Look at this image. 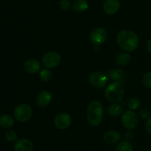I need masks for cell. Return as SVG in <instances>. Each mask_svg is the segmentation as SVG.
Returning <instances> with one entry per match:
<instances>
[{"label": "cell", "mask_w": 151, "mask_h": 151, "mask_svg": "<svg viewBox=\"0 0 151 151\" xmlns=\"http://www.w3.org/2000/svg\"><path fill=\"white\" fill-rule=\"evenodd\" d=\"M105 96L109 102L117 103L123 99L125 96L124 88L122 83L118 81H113L106 88Z\"/></svg>", "instance_id": "3957f363"}, {"label": "cell", "mask_w": 151, "mask_h": 151, "mask_svg": "<svg viewBox=\"0 0 151 151\" xmlns=\"http://www.w3.org/2000/svg\"><path fill=\"white\" fill-rule=\"evenodd\" d=\"M59 5H60V9L63 11H66V10H69L70 8L71 4L69 2V0H61L59 3Z\"/></svg>", "instance_id": "d4e9b609"}, {"label": "cell", "mask_w": 151, "mask_h": 151, "mask_svg": "<svg viewBox=\"0 0 151 151\" xmlns=\"http://www.w3.org/2000/svg\"><path fill=\"white\" fill-rule=\"evenodd\" d=\"M116 151H134V148L129 142L122 141L117 144Z\"/></svg>", "instance_id": "44dd1931"}, {"label": "cell", "mask_w": 151, "mask_h": 151, "mask_svg": "<svg viewBox=\"0 0 151 151\" xmlns=\"http://www.w3.org/2000/svg\"><path fill=\"white\" fill-rule=\"evenodd\" d=\"M52 99V93L47 90H43L37 95L35 102L39 107H46L51 103Z\"/></svg>", "instance_id": "30bf717a"}, {"label": "cell", "mask_w": 151, "mask_h": 151, "mask_svg": "<svg viewBox=\"0 0 151 151\" xmlns=\"http://www.w3.org/2000/svg\"><path fill=\"white\" fill-rule=\"evenodd\" d=\"M125 140L126 141H131V139H133V133H131V132H129V133H127L126 134H125Z\"/></svg>", "instance_id": "83f0119b"}, {"label": "cell", "mask_w": 151, "mask_h": 151, "mask_svg": "<svg viewBox=\"0 0 151 151\" xmlns=\"http://www.w3.org/2000/svg\"><path fill=\"white\" fill-rule=\"evenodd\" d=\"M54 123L55 127L59 130H66L71 125L72 118L69 113H60L55 116Z\"/></svg>", "instance_id": "9c48e42d"}, {"label": "cell", "mask_w": 151, "mask_h": 151, "mask_svg": "<svg viewBox=\"0 0 151 151\" xmlns=\"http://www.w3.org/2000/svg\"><path fill=\"white\" fill-rule=\"evenodd\" d=\"M88 81L93 87L102 89L106 87L109 81V75L102 71H95L90 74Z\"/></svg>", "instance_id": "5b68a950"}, {"label": "cell", "mask_w": 151, "mask_h": 151, "mask_svg": "<svg viewBox=\"0 0 151 151\" xmlns=\"http://www.w3.org/2000/svg\"><path fill=\"white\" fill-rule=\"evenodd\" d=\"M108 75L112 78L114 81L123 83L125 81V75L123 71L119 68L109 70L107 73Z\"/></svg>", "instance_id": "5bb4252c"}, {"label": "cell", "mask_w": 151, "mask_h": 151, "mask_svg": "<svg viewBox=\"0 0 151 151\" xmlns=\"http://www.w3.org/2000/svg\"><path fill=\"white\" fill-rule=\"evenodd\" d=\"M13 115L18 121L25 122L32 117V110L31 107L27 104H21L15 108Z\"/></svg>", "instance_id": "277c9868"}, {"label": "cell", "mask_w": 151, "mask_h": 151, "mask_svg": "<svg viewBox=\"0 0 151 151\" xmlns=\"http://www.w3.org/2000/svg\"><path fill=\"white\" fill-rule=\"evenodd\" d=\"M5 139L10 142H16L17 140V134L13 130H9L5 133Z\"/></svg>", "instance_id": "603a6c76"}, {"label": "cell", "mask_w": 151, "mask_h": 151, "mask_svg": "<svg viewBox=\"0 0 151 151\" xmlns=\"http://www.w3.org/2000/svg\"><path fill=\"white\" fill-rule=\"evenodd\" d=\"M14 124V119L9 114H4L0 116V127L3 129H9Z\"/></svg>", "instance_id": "2e32d148"}, {"label": "cell", "mask_w": 151, "mask_h": 151, "mask_svg": "<svg viewBox=\"0 0 151 151\" xmlns=\"http://www.w3.org/2000/svg\"><path fill=\"white\" fill-rule=\"evenodd\" d=\"M24 68L29 73H36L41 70V64L35 59H29L24 64Z\"/></svg>", "instance_id": "7c38bea8"}, {"label": "cell", "mask_w": 151, "mask_h": 151, "mask_svg": "<svg viewBox=\"0 0 151 151\" xmlns=\"http://www.w3.org/2000/svg\"><path fill=\"white\" fill-rule=\"evenodd\" d=\"M103 106L98 101H93L89 104L87 109V118L91 126L100 125L103 118Z\"/></svg>", "instance_id": "7a4b0ae2"}, {"label": "cell", "mask_w": 151, "mask_h": 151, "mask_svg": "<svg viewBox=\"0 0 151 151\" xmlns=\"http://www.w3.org/2000/svg\"><path fill=\"white\" fill-rule=\"evenodd\" d=\"M128 106L131 110H137L140 106V101L137 98H131L129 100L128 104Z\"/></svg>", "instance_id": "7402d4cb"}, {"label": "cell", "mask_w": 151, "mask_h": 151, "mask_svg": "<svg viewBox=\"0 0 151 151\" xmlns=\"http://www.w3.org/2000/svg\"><path fill=\"white\" fill-rule=\"evenodd\" d=\"M131 54L129 53H122L118 55L116 58V63L119 66H125L131 61Z\"/></svg>", "instance_id": "d6986e66"}, {"label": "cell", "mask_w": 151, "mask_h": 151, "mask_svg": "<svg viewBox=\"0 0 151 151\" xmlns=\"http://www.w3.org/2000/svg\"><path fill=\"white\" fill-rule=\"evenodd\" d=\"M116 42L121 49L126 52H132L139 45V37L131 30H122L116 36Z\"/></svg>", "instance_id": "6da1fadb"}, {"label": "cell", "mask_w": 151, "mask_h": 151, "mask_svg": "<svg viewBox=\"0 0 151 151\" xmlns=\"http://www.w3.org/2000/svg\"><path fill=\"white\" fill-rule=\"evenodd\" d=\"M146 47H147V51L151 54V38L148 41H147V44H146Z\"/></svg>", "instance_id": "f1b7e54d"}, {"label": "cell", "mask_w": 151, "mask_h": 151, "mask_svg": "<svg viewBox=\"0 0 151 151\" xmlns=\"http://www.w3.org/2000/svg\"><path fill=\"white\" fill-rule=\"evenodd\" d=\"M119 6V0H106L103 4V10L106 14L114 15L117 13Z\"/></svg>", "instance_id": "8fae6325"}, {"label": "cell", "mask_w": 151, "mask_h": 151, "mask_svg": "<svg viewBox=\"0 0 151 151\" xmlns=\"http://www.w3.org/2000/svg\"><path fill=\"white\" fill-rule=\"evenodd\" d=\"M105 142L109 144H114L117 143L120 139V134L115 130H110L105 133L103 136Z\"/></svg>", "instance_id": "9a60e30c"}, {"label": "cell", "mask_w": 151, "mask_h": 151, "mask_svg": "<svg viewBox=\"0 0 151 151\" xmlns=\"http://www.w3.org/2000/svg\"><path fill=\"white\" fill-rule=\"evenodd\" d=\"M33 147L32 142L27 139H22L17 141L13 147L15 151H32Z\"/></svg>", "instance_id": "4fadbf2b"}, {"label": "cell", "mask_w": 151, "mask_h": 151, "mask_svg": "<svg viewBox=\"0 0 151 151\" xmlns=\"http://www.w3.org/2000/svg\"><path fill=\"white\" fill-rule=\"evenodd\" d=\"M142 82L145 87L151 88V72H147L145 74L142 78Z\"/></svg>", "instance_id": "cb8c5ba5"}, {"label": "cell", "mask_w": 151, "mask_h": 151, "mask_svg": "<svg viewBox=\"0 0 151 151\" xmlns=\"http://www.w3.org/2000/svg\"><path fill=\"white\" fill-rule=\"evenodd\" d=\"M138 117L133 110H127L122 114V125L127 130H133L137 127L138 124Z\"/></svg>", "instance_id": "52a82bcc"}, {"label": "cell", "mask_w": 151, "mask_h": 151, "mask_svg": "<svg viewBox=\"0 0 151 151\" xmlns=\"http://www.w3.org/2000/svg\"><path fill=\"white\" fill-rule=\"evenodd\" d=\"M52 77V73L49 68L43 69L39 73V78L44 82H47L50 81Z\"/></svg>", "instance_id": "ffe728a7"}, {"label": "cell", "mask_w": 151, "mask_h": 151, "mask_svg": "<svg viewBox=\"0 0 151 151\" xmlns=\"http://www.w3.org/2000/svg\"><path fill=\"white\" fill-rule=\"evenodd\" d=\"M150 112H151V108H150Z\"/></svg>", "instance_id": "f546056e"}, {"label": "cell", "mask_w": 151, "mask_h": 151, "mask_svg": "<svg viewBox=\"0 0 151 151\" xmlns=\"http://www.w3.org/2000/svg\"><path fill=\"white\" fill-rule=\"evenodd\" d=\"M107 112L111 116L116 117L122 113L123 108L119 104H112V105L109 106L107 109Z\"/></svg>", "instance_id": "ac0fdd59"}, {"label": "cell", "mask_w": 151, "mask_h": 151, "mask_svg": "<svg viewBox=\"0 0 151 151\" xmlns=\"http://www.w3.org/2000/svg\"><path fill=\"white\" fill-rule=\"evenodd\" d=\"M107 31L103 28H94L90 33V40L95 46L103 44L107 38Z\"/></svg>", "instance_id": "ba28073f"}, {"label": "cell", "mask_w": 151, "mask_h": 151, "mask_svg": "<svg viewBox=\"0 0 151 151\" xmlns=\"http://www.w3.org/2000/svg\"><path fill=\"white\" fill-rule=\"evenodd\" d=\"M88 4L87 0H75L72 4V8L75 12H84L88 9Z\"/></svg>", "instance_id": "e0dca14e"}, {"label": "cell", "mask_w": 151, "mask_h": 151, "mask_svg": "<svg viewBox=\"0 0 151 151\" xmlns=\"http://www.w3.org/2000/svg\"><path fill=\"white\" fill-rule=\"evenodd\" d=\"M145 127L147 133L151 134V117H150L149 118H147V122H146V124H145Z\"/></svg>", "instance_id": "4316f807"}, {"label": "cell", "mask_w": 151, "mask_h": 151, "mask_svg": "<svg viewBox=\"0 0 151 151\" xmlns=\"http://www.w3.org/2000/svg\"><path fill=\"white\" fill-rule=\"evenodd\" d=\"M61 61V57L58 53L55 51H48L44 54L42 57V64L47 68H55Z\"/></svg>", "instance_id": "8992f818"}, {"label": "cell", "mask_w": 151, "mask_h": 151, "mask_svg": "<svg viewBox=\"0 0 151 151\" xmlns=\"http://www.w3.org/2000/svg\"><path fill=\"white\" fill-rule=\"evenodd\" d=\"M150 113L151 112H150L149 110L146 109V108H143L140 110L139 114L143 118H149L150 117Z\"/></svg>", "instance_id": "484cf974"}]
</instances>
